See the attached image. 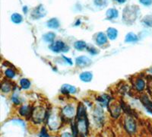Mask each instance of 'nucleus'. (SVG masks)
I'll list each match as a JSON object with an SVG mask.
<instances>
[{
    "mask_svg": "<svg viewBox=\"0 0 152 137\" xmlns=\"http://www.w3.org/2000/svg\"><path fill=\"white\" fill-rule=\"evenodd\" d=\"M78 133L82 136V137H85L87 135V120L86 117L78 118V123L76 125Z\"/></svg>",
    "mask_w": 152,
    "mask_h": 137,
    "instance_id": "nucleus-1",
    "label": "nucleus"
},
{
    "mask_svg": "<svg viewBox=\"0 0 152 137\" xmlns=\"http://www.w3.org/2000/svg\"><path fill=\"white\" fill-rule=\"evenodd\" d=\"M45 116V110L41 107H36L32 111V119L34 120V122L36 123H41L42 121L44 120Z\"/></svg>",
    "mask_w": 152,
    "mask_h": 137,
    "instance_id": "nucleus-2",
    "label": "nucleus"
},
{
    "mask_svg": "<svg viewBox=\"0 0 152 137\" xmlns=\"http://www.w3.org/2000/svg\"><path fill=\"white\" fill-rule=\"evenodd\" d=\"M49 48L52 51L55 53H60V52H68L69 51V47L65 45V43L61 40H57L53 44L49 46Z\"/></svg>",
    "mask_w": 152,
    "mask_h": 137,
    "instance_id": "nucleus-3",
    "label": "nucleus"
},
{
    "mask_svg": "<svg viewBox=\"0 0 152 137\" xmlns=\"http://www.w3.org/2000/svg\"><path fill=\"white\" fill-rule=\"evenodd\" d=\"M60 120L59 117L56 114H53L52 115L49 116L48 119V126L49 128L53 130H56L60 128V124H61Z\"/></svg>",
    "mask_w": 152,
    "mask_h": 137,
    "instance_id": "nucleus-4",
    "label": "nucleus"
},
{
    "mask_svg": "<svg viewBox=\"0 0 152 137\" xmlns=\"http://www.w3.org/2000/svg\"><path fill=\"white\" fill-rule=\"evenodd\" d=\"M46 13H47V12H46L44 6H40L34 10V12H32V17L35 19H38V18H43V17L45 16Z\"/></svg>",
    "mask_w": 152,
    "mask_h": 137,
    "instance_id": "nucleus-5",
    "label": "nucleus"
},
{
    "mask_svg": "<svg viewBox=\"0 0 152 137\" xmlns=\"http://www.w3.org/2000/svg\"><path fill=\"white\" fill-rule=\"evenodd\" d=\"M76 64L80 66H87L91 63V60L88 57L85 56H79L76 59Z\"/></svg>",
    "mask_w": 152,
    "mask_h": 137,
    "instance_id": "nucleus-6",
    "label": "nucleus"
},
{
    "mask_svg": "<svg viewBox=\"0 0 152 137\" xmlns=\"http://www.w3.org/2000/svg\"><path fill=\"white\" fill-rule=\"evenodd\" d=\"M125 126L127 131L129 132V133H133V132L136 131V123H135V121L132 118L129 117V118L125 119Z\"/></svg>",
    "mask_w": 152,
    "mask_h": 137,
    "instance_id": "nucleus-7",
    "label": "nucleus"
},
{
    "mask_svg": "<svg viewBox=\"0 0 152 137\" xmlns=\"http://www.w3.org/2000/svg\"><path fill=\"white\" fill-rule=\"evenodd\" d=\"M61 92L63 94H75L76 92V88L72 85L65 84L62 86Z\"/></svg>",
    "mask_w": 152,
    "mask_h": 137,
    "instance_id": "nucleus-8",
    "label": "nucleus"
},
{
    "mask_svg": "<svg viewBox=\"0 0 152 137\" xmlns=\"http://www.w3.org/2000/svg\"><path fill=\"white\" fill-rule=\"evenodd\" d=\"M96 42L98 45L100 46H102L103 45V44H105L107 42V36L105 34H103V33L102 32L99 33V34L97 35Z\"/></svg>",
    "mask_w": 152,
    "mask_h": 137,
    "instance_id": "nucleus-9",
    "label": "nucleus"
},
{
    "mask_svg": "<svg viewBox=\"0 0 152 137\" xmlns=\"http://www.w3.org/2000/svg\"><path fill=\"white\" fill-rule=\"evenodd\" d=\"M63 112L64 115L65 117H67L68 118H72V117H74L75 115V109L72 106H66L63 108Z\"/></svg>",
    "mask_w": 152,
    "mask_h": 137,
    "instance_id": "nucleus-10",
    "label": "nucleus"
},
{
    "mask_svg": "<svg viewBox=\"0 0 152 137\" xmlns=\"http://www.w3.org/2000/svg\"><path fill=\"white\" fill-rule=\"evenodd\" d=\"M106 14H107V18L110 20H112V19L117 18L118 15H119V12L116 9H110L107 10Z\"/></svg>",
    "mask_w": 152,
    "mask_h": 137,
    "instance_id": "nucleus-11",
    "label": "nucleus"
},
{
    "mask_svg": "<svg viewBox=\"0 0 152 137\" xmlns=\"http://www.w3.org/2000/svg\"><path fill=\"white\" fill-rule=\"evenodd\" d=\"M118 35V31L116 29L113 28V27H110L107 29V37L110 40H115L117 37Z\"/></svg>",
    "mask_w": 152,
    "mask_h": 137,
    "instance_id": "nucleus-12",
    "label": "nucleus"
},
{
    "mask_svg": "<svg viewBox=\"0 0 152 137\" xmlns=\"http://www.w3.org/2000/svg\"><path fill=\"white\" fill-rule=\"evenodd\" d=\"M93 78V75L91 72H84L82 74L80 75V79L81 80L85 82H89L91 81Z\"/></svg>",
    "mask_w": 152,
    "mask_h": 137,
    "instance_id": "nucleus-13",
    "label": "nucleus"
},
{
    "mask_svg": "<svg viewBox=\"0 0 152 137\" xmlns=\"http://www.w3.org/2000/svg\"><path fill=\"white\" fill-rule=\"evenodd\" d=\"M110 97L107 94H103V95L100 96L98 98V101H99L100 104H101L102 106L107 107L109 105V102H110Z\"/></svg>",
    "mask_w": 152,
    "mask_h": 137,
    "instance_id": "nucleus-14",
    "label": "nucleus"
},
{
    "mask_svg": "<svg viewBox=\"0 0 152 137\" xmlns=\"http://www.w3.org/2000/svg\"><path fill=\"white\" fill-rule=\"evenodd\" d=\"M138 40V38L137 35L135 34L134 33L130 32L125 36V41L126 43H132V42H136Z\"/></svg>",
    "mask_w": 152,
    "mask_h": 137,
    "instance_id": "nucleus-15",
    "label": "nucleus"
},
{
    "mask_svg": "<svg viewBox=\"0 0 152 137\" xmlns=\"http://www.w3.org/2000/svg\"><path fill=\"white\" fill-rule=\"evenodd\" d=\"M141 101H142L144 106L146 107L147 110L150 112H152V101H151L146 96H144V97H142Z\"/></svg>",
    "mask_w": 152,
    "mask_h": 137,
    "instance_id": "nucleus-16",
    "label": "nucleus"
},
{
    "mask_svg": "<svg viewBox=\"0 0 152 137\" xmlns=\"http://www.w3.org/2000/svg\"><path fill=\"white\" fill-rule=\"evenodd\" d=\"M47 26L50 28H58L60 27V22L56 18H51L50 20L47 22Z\"/></svg>",
    "mask_w": 152,
    "mask_h": 137,
    "instance_id": "nucleus-17",
    "label": "nucleus"
},
{
    "mask_svg": "<svg viewBox=\"0 0 152 137\" xmlns=\"http://www.w3.org/2000/svg\"><path fill=\"white\" fill-rule=\"evenodd\" d=\"M55 37H56V35H55L54 33L49 32L47 33V34H44L43 38H44V40H45L46 42H47V43H52V42H53V40H54Z\"/></svg>",
    "mask_w": 152,
    "mask_h": 137,
    "instance_id": "nucleus-18",
    "label": "nucleus"
},
{
    "mask_svg": "<svg viewBox=\"0 0 152 137\" xmlns=\"http://www.w3.org/2000/svg\"><path fill=\"white\" fill-rule=\"evenodd\" d=\"M87 47V44L83 40H78L75 43V48L78 50H83Z\"/></svg>",
    "mask_w": 152,
    "mask_h": 137,
    "instance_id": "nucleus-19",
    "label": "nucleus"
},
{
    "mask_svg": "<svg viewBox=\"0 0 152 137\" xmlns=\"http://www.w3.org/2000/svg\"><path fill=\"white\" fill-rule=\"evenodd\" d=\"M145 83L143 80L141 79H138L136 80V89H137L138 92H141V91H143L144 89H145Z\"/></svg>",
    "mask_w": 152,
    "mask_h": 137,
    "instance_id": "nucleus-20",
    "label": "nucleus"
},
{
    "mask_svg": "<svg viewBox=\"0 0 152 137\" xmlns=\"http://www.w3.org/2000/svg\"><path fill=\"white\" fill-rule=\"evenodd\" d=\"M110 110L111 114L113 117H117L120 114V108L116 105H112L110 108Z\"/></svg>",
    "mask_w": 152,
    "mask_h": 137,
    "instance_id": "nucleus-21",
    "label": "nucleus"
},
{
    "mask_svg": "<svg viewBox=\"0 0 152 137\" xmlns=\"http://www.w3.org/2000/svg\"><path fill=\"white\" fill-rule=\"evenodd\" d=\"M11 19L14 23L15 24H20L21 22H22L23 18H22V16L20 14H18V13H14L12 14L11 17Z\"/></svg>",
    "mask_w": 152,
    "mask_h": 137,
    "instance_id": "nucleus-22",
    "label": "nucleus"
},
{
    "mask_svg": "<svg viewBox=\"0 0 152 137\" xmlns=\"http://www.w3.org/2000/svg\"><path fill=\"white\" fill-rule=\"evenodd\" d=\"M21 86L22 87V89H29L30 86H31V82L28 79H22L20 81Z\"/></svg>",
    "mask_w": 152,
    "mask_h": 137,
    "instance_id": "nucleus-23",
    "label": "nucleus"
},
{
    "mask_svg": "<svg viewBox=\"0 0 152 137\" xmlns=\"http://www.w3.org/2000/svg\"><path fill=\"white\" fill-rule=\"evenodd\" d=\"M143 23L145 24V25L152 27V14L146 15L143 18Z\"/></svg>",
    "mask_w": 152,
    "mask_h": 137,
    "instance_id": "nucleus-24",
    "label": "nucleus"
},
{
    "mask_svg": "<svg viewBox=\"0 0 152 137\" xmlns=\"http://www.w3.org/2000/svg\"><path fill=\"white\" fill-rule=\"evenodd\" d=\"M31 113V109L28 106H23L20 109V114L22 116H27Z\"/></svg>",
    "mask_w": 152,
    "mask_h": 137,
    "instance_id": "nucleus-25",
    "label": "nucleus"
},
{
    "mask_svg": "<svg viewBox=\"0 0 152 137\" xmlns=\"http://www.w3.org/2000/svg\"><path fill=\"white\" fill-rule=\"evenodd\" d=\"M5 73H6V76H7V77L10 78V79H12V78H14L15 76V72H14V70L11 69V68H8V69H6Z\"/></svg>",
    "mask_w": 152,
    "mask_h": 137,
    "instance_id": "nucleus-26",
    "label": "nucleus"
},
{
    "mask_svg": "<svg viewBox=\"0 0 152 137\" xmlns=\"http://www.w3.org/2000/svg\"><path fill=\"white\" fill-rule=\"evenodd\" d=\"M94 4L98 7H103L107 5V0H94Z\"/></svg>",
    "mask_w": 152,
    "mask_h": 137,
    "instance_id": "nucleus-27",
    "label": "nucleus"
},
{
    "mask_svg": "<svg viewBox=\"0 0 152 137\" xmlns=\"http://www.w3.org/2000/svg\"><path fill=\"white\" fill-rule=\"evenodd\" d=\"M142 5L145 6H149L152 4V0H139Z\"/></svg>",
    "mask_w": 152,
    "mask_h": 137,
    "instance_id": "nucleus-28",
    "label": "nucleus"
},
{
    "mask_svg": "<svg viewBox=\"0 0 152 137\" xmlns=\"http://www.w3.org/2000/svg\"><path fill=\"white\" fill-rule=\"evenodd\" d=\"M11 90V88H10V86H9L8 84H4V85H2V91L4 92H9V91Z\"/></svg>",
    "mask_w": 152,
    "mask_h": 137,
    "instance_id": "nucleus-29",
    "label": "nucleus"
},
{
    "mask_svg": "<svg viewBox=\"0 0 152 137\" xmlns=\"http://www.w3.org/2000/svg\"><path fill=\"white\" fill-rule=\"evenodd\" d=\"M11 101H12L13 102L15 103V104H16V105H18V104H20V101H19V99H18V97H16V96H13Z\"/></svg>",
    "mask_w": 152,
    "mask_h": 137,
    "instance_id": "nucleus-30",
    "label": "nucleus"
},
{
    "mask_svg": "<svg viewBox=\"0 0 152 137\" xmlns=\"http://www.w3.org/2000/svg\"><path fill=\"white\" fill-rule=\"evenodd\" d=\"M48 134L47 133V132H46L45 128H43L42 129V132H41V137H48Z\"/></svg>",
    "mask_w": 152,
    "mask_h": 137,
    "instance_id": "nucleus-31",
    "label": "nucleus"
},
{
    "mask_svg": "<svg viewBox=\"0 0 152 137\" xmlns=\"http://www.w3.org/2000/svg\"><path fill=\"white\" fill-rule=\"evenodd\" d=\"M89 52L91 53V54H97L98 53V50H97L95 48H91V49H89Z\"/></svg>",
    "mask_w": 152,
    "mask_h": 137,
    "instance_id": "nucleus-32",
    "label": "nucleus"
},
{
    "mask_svg": "<svg viewBox=\"0 0 152 137\" xmlns=\"http://www.w3.org/2000/svg\"><path fill=\"white\" fill-rule=\"evenodd\" d=\"M61 137H73L69 133H64L63 134H62Z\"/></svg>",
    "mask_w": 152,
    "mask_h": 137,
    "instance_id": "nucleus-33",
    "label": "nucleus"
},
{
    "mask_svg": "<svg viewBox=\"0 0 152 137\" xmlns=\"http://www.w3.org/2000/svg\"><path fill=\"white\" fill-rule=\"evenodd\" d=\"M63 58H64V60H65V61L69 63V64H70V65H72V60H71L70 59H69V58H66L65 56H63Z\"/></svg>",
    "mask_w": 152,
    "mask_h": 137,
    "instance_id": "nucleus-34",
    "label": "nucleus"
},
{
    "mask_svg": "<svg viewBox=\"0 0 152 137\" xmlns=\"http://www.w3.org/2000/svg\"><path fill=\"white\" fill-rule=\"evenodd\" d=\"M115 1H116V2H119V3H124V2H125L126 0H115Z\"/></svg>",
    "mask_w": 152,
    "mask_h": 137,
    "instance_id": "nucleus-35",
    "label": "nucleus"
},
{
    "mask_svg": "<svg viewBox=\"0 0 152 137\" xmlns=\"http://www.w3.org/2000/svg\"><path fill=\"white\" fill-rule=\"evenodd\" d=\"M23 11L24 12H27V7H24Z\"/></svg>",
    "mask_w": 152,
    "mask_h": 137,
    "instance_id": "nucleus-36",
    "label": "nucleus"
},
{
    "mask_svg": "<svg viewBox=\"0 0 152 137\" xmlns=\"http://www.w3.org/2000/svg\"><path fill=\"white\" fill-rule=\"evenodd\" d=\"M48 137H55V136H48Z\"/></svg>",
    "mask_w": 152,
    "mask_h": 137,
    "instance_id": "nucleus-37",
    "label": "nucleus"
}]
</instances>
